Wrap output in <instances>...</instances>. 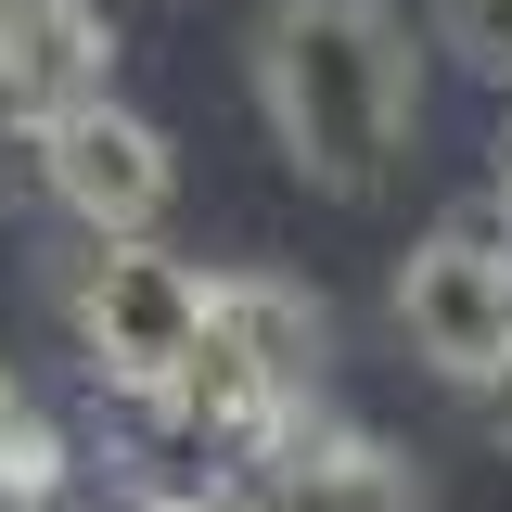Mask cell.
<instances>
[{
  "label": "cell",
  "mask_w": 512,
  "mask_h": 512,
  "mask_svg": "<svg viewBox=\"0 0 512 512\" xmlns=\"http://www.w3.org/2000/svg\"><path fill=\"white\" fill-rule=\"evenodd\" d=\"M397 333H410V359L448 397L487 372V359H512V205L500 192L461 205V218H436L423 244L397 256Z\"/></svg>",
  "instance_id": "cell-4"
},
{
  "label": "cell",
  "mask_w": 512,
  "mask_h": 512,
  "mask_svg": "<svg viewBox=\"0 0 512 512\" xmlns=\"http://www.w3.org/2000/svg\"><path fill=\"white\" fill-rule=\"evenodd\" d=\"M167 205H180V154H167V128L141 116L128 90L52 116V218H64V244H167Z\"/></svg>",
  "instance_id": "cell-5"
},
{
  "label": "cell",
  "mask_w": 512,
  "mask_h": 512,
  "mask_svg": "<svg viewBox=\"0 0 512 512\" xmlns=\"http://www.w3.org/2000/svg\"><path fill=\"white\" fill-rule=\"evenodd\" d=\"M52 320H64L77 372L103 397H154L205 346V269L167 256V244H64L52 256Z\"/></svg>",
  "instance_id": "cell-2"
},
{
  "label": "cell",
  "mask_w": 512,
  "mask_h": 512,
  "mask_svg": "<svg viewBox=\"0 0 512 512\" xmlns=\"http://www.w3.org/2000/svg\"><path fill=\"white\" fill-rule=\"evenodd\" d=\"M256 116L269 154L333 205H372L423 128V39L397 0H269L256 13Z\"/></svg>",
  "instance_id": "cell-1"
},
{
  "label": "cell",
  "mask_w": 512,
  "mask_h": 512,
  "mask_svg": "<svg viewBox=\"0 0 512 512\" xmlns=\"http://www.w3.org/2000/svg\"><path fill=\"white\" fill-rule=\"evenodd\" d=\"M320 384H333V308L308 282H282V269H205V346H192L180 397L282 436L295 410H320Z\"/></svg>",
  "instance_id": "cell-3"
},
{
  "label": "cell",
  "mask_w": 512,
  "mask_h": 512,
  "mask_svg": "<svg viewBox=\"0 0 512 512\" xmlns=\"http://www.w3.org/2000/svg\"><path fill=\"white\" fill-rule=\"evenodd\" d=\"M461 410H474V436H487V448H512V359H487V372L461 384Z\"/></svg>",
  "instance_id": "cell-11"
},
{
  "label": "cell",
  "mask_w": 512,
  "mask_h": 512,
  "mask_svg": "<svg viewBox=\"0 0 512 512\" xmlns=\"http://www.w3.org/2000/svg\"><path fill=\"white\" fill-rule=\"evenodd\" d=\"M244 512H423L410 461L372 436V423H333V410H295L269 461L244 474Z\"/></svg>",
  "instance_id": "cell-6"
},
{
  "label": "cell",
  "mask_w": 512,
  "mask_h": 512,
  "mask_svg": "<svg viewBox=\"0 0 512 512\" xmlns=\"http://www.w3.org/2000/svg\"><path fill=\"white\" fill-rule=\"evenodd\" d=\"M128 512H244V500H128Z\"/></svg>",
  "instance_id": "cell-12"
},
{
  "label": "cell",
  "mask_w": 512,
  "mask_h": 512,
  "mask_svg": "<svg viewBox=\"0 0 512 512\" xmlns=\"http://www.w3.org/2000/svg\"><path fill=\"white\" fill-rule=\"evenodd\" d=\"M39 500H77V436L0 372V512H39Z\"/></svg>",
  "instance_id": "cell-8"
},
{
  "label": "cell",
  "mask_w": 512,
  "mask_h": 512,
  "mask_svg": "<svg viewBox=\"0 0 512 512\" xmlns=\"http://www.w3.org/2000/svg\"><path fill=\"white\" fill-rule=\"evenodd\" d=\"M39 512H77V500H39Z\"/></svg>",
  "instance_id": "cell-14"
},
{
  "label": "cell",
  "mask_w": 512,
  "mask_h": 512,
  "mask_svg": "<svg viewBox=\"0 0 512 512\" xmlns=\"http://www.w3.org/2000/svg\"><path fill=\"white\" fill-rule=\"evenodd\" d=\"M116 90V26L103 0H0V103L26 116H77Z\"/></svg>",
  "instance_id": "cell-7"
},
{
  "label": "cell",
  "mask_w": 512,
  "mask_h": 512,
  "mask_svg": "<svg viewBox=\"0 0 512 512\" xmlns=\"http://www.w3.org/2000/svg\"><path fill=\"white\" fill-rule=\"evenodd\" d=\"M436 52H461L474 77H512V0H436Z\"/></svg>",
  "instance_id": "cell-10"
},
{
  "label": "cell",
  "mask_w": 512,
  "mask_h": 512,
  "mask_svg": "<svg viewBox=\"0 0 512 512\" xmlns=\"http://www.w3.org/2000/svg\"><path fill=\"white\" fill-rule=\"evenodd\" d=\"M26 205H52V116L0 103V218H26Z\"/></svg>",
  "instance_id": "cell-9"
},
{
  "label": "cell",
  "mask_w": 512,
  "mask_h": 512,
  "mask_svg": "<svg viewBox=\"0 0 512 512\" xmlns=\"http://www.w3.org/2000/svg\"><path fill=\"white\" fill-rule=\"evenodd\" d=\"M500 205H512V128H500Z\"/></svg>",
  "instance_id": "cell-13"
}]
</instances>
